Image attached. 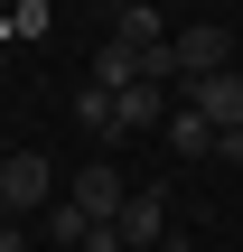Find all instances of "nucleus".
<instances>
[{
    "label": "nucleus",
    "mask_w": 243,
    "mask_h": 252,
    "mask_svg": "<svg viewBox=\"0 0 243 252\" xmlns=\"http://www.w3.org/2000/svg\"><path fill=\"white\" fill-rule=\"evenodd\" d=\"M206 75H234V28H215V19H197V28H178V37H169L159 84H169V94H187V84H206Z\"/></svg>",
    "instance_id": "nucleus-1"
},
{
    "label": "nucleus",
    "mask_w": 243,
    "mask_h": 252,
    "mask_svg": "<svg viewBox=\"0 0 243 252\" xmlns=\"http://www.w3.org/2000/svg\"><path fill=\"white\" fill-rule=\"evenodd\" d=\"M47 206H56V168L37 150H0V215L19 224V215H47Z\"/></svg>",
    "instance_id": "nucleus-2"
},
{
    "label": "nucleus",
    "mask_w": 243,
    "mask_h": 252,
    "mask_svg": "<svg viewBox=\"0 0 243 252\" xmlns=\"http://www.w3.org/2000/svg\"><path fill=\"white\" fill-rule=\"evenodd\" d=\"M66 206H75L84 224H122V206H131V178H122L112 159H94V168H75V187H66Z\"/></svg>",
    "instance_id": "nucleus-3"
},
{
    "label": "nucleus",
    "mask_w": 243,
    "mask_h": 252,
    "mask_svg": "<svg viewBox=\"0 0 243 252\" xmlns=\"http://www.w3.org/2000/svg\"><path fill=\"white\" fill-rule=\"evenodd\" d=\"M131 252H159L169 243V187H131V206H122V224H112Z\"/></svg>",
    "instance_id": "nucleus-4"
},
{
    "label": "nucleus",
    "mask_w": 243,
    "mask_h": 252,
    "mask_svg": "<svg viewBox=\"0 0 243 252\" xmlns=\"http://www.w3.org/2000/svg\"><path fill=\"white\" fill-rule=\"evenodd\" d=\"M178 103H187V112H206V122H215V140L243 131V75H206V84H187Z\"/></svg>",
    "instance_id": "nucleus-5"
},
{
    "label": "nucleus",
    "mask_w": 243,
    "mask_h": 252,
    "mask_svg": "<svg viewBox=\"0 0 243 252\" xmlns=\"http://www.w3.org/2000/svg\"><path fill=\"white\" fill-rule=\"evenodd\" d=\"M94 84H103V94H131V84H150V75H140V56H131L122 37H103V47H94Z\"/></svg>",
    "instance_id": "nucleus-6"
},
{
    "label": "nucleus",
    "mask_w": 243,
    "mask_h": 252,
    "mask_svg": "<svg viewBox=\"0 0 243 252\" xmlns=\"http://www.w3.org/2000/svg\"><path fill=\"white\" fill-rule=\"evenodd\" d=\"M75 122H84L94 140H122V94H103V84H84V94H75Z\"/></svg>",
    "instance_id": "nucleus-7"
},
{
    "label": "nucleus",
    "mask_w": 243,
    "mask_h": 252,
    "mask_svg": "<svg viewBox=\"0 0 243 252\" xmlns=\"http://www.w3.org/2000/svg\"><path fill=\"white\" fill-rule=\"evenodd\" d=\"M169 122V84H131L122 94V131H159Z\"/></svg>",
    "instance_id": "nucleus-8"
},
{
    "label": "nucleus",
    "mask_w": 243,
    "mask_h": 252,
    "mask_svg": "<svg viewBox=\"0 0 243 252\" xmlns=\"http://www.w3.org/2000/svg\"><path fill=\"white\" fill-rule=\"evenodd\" d=\"M159 131H169V150H187V159H197V150H215V122H206V112H187V103H169V122H159Z\"/></svg>",
    "instance_id": "nucleus-9"
},
{
    "label": "nucleus",
    "mask_w": 243,
    "mask_h": 252,
    "mask_svg": "<svg viewBox=\"0 0 243 252\" xmlns=\"http://www.w3.org/2000/svg\"><path fill=\"white\" fill-rule=\"evenodd\" d=\"M75 252H131V243H122L112 224H94V234H84V243H75Z\"/></svg>",
    "instance_id": "nucleus-10"
},
{
    "label": "nucleus",
    "mask_w": 243,
    "mask_h": 252,
    "mask_svg": "<svg viewBox=\"0 0 243 252\" xmlns=\"http://www.w3.org/2000/svg\"><path fill=\"white\" fill-rule=\"evenodd\" d=\"M215 159H225V168H243V131H225V140H215Z\"/></svg>",
    "instance_id": "nucleus-11"
},
{
    "label": "nucleus",
    "mask_w": 243,
    "mask_h": 252,
    "mask_svg": "<svg viewBox=\"0 0 243 252\" xmlns=\"http://www.w3.org/2000/svg\"><path fill=\"white\" fill-rule=\"evenodd\" d=\"M0 252H28V234H19V224H0Z\"/></svg>",
    "instance_id": "nucleus-12"
},
{
    "label": "nucleus",
    "mask_w": 243,
    "mask_h": 252,
    "mask_svg": "<svg viewBox=\"0 0 243 252\" xmlns=\"http://www.w3.org/2000/svg\"><path fill=\"white\" fill-rule=\"evenodd\" d=\"M159 252H187V243H178V234H169V243H159Z\"/></svg>",
    "instance_id": "nucleus-13"
},
{
    "label": "nucleus",
    "mask_w": 243,
    "mask_h": 252,
    "mask_svg": "<svg viewBox=\"0 0 243 252\" xmlns=\"http://www.w3.org/2000/svg\"><path fill=\"white\" fill-rule=\"evenodd\" d=\"M0 224H9V215H0Z\"/></svg>",
    "instance_id": "nucleus-14"
}]
</instances>
